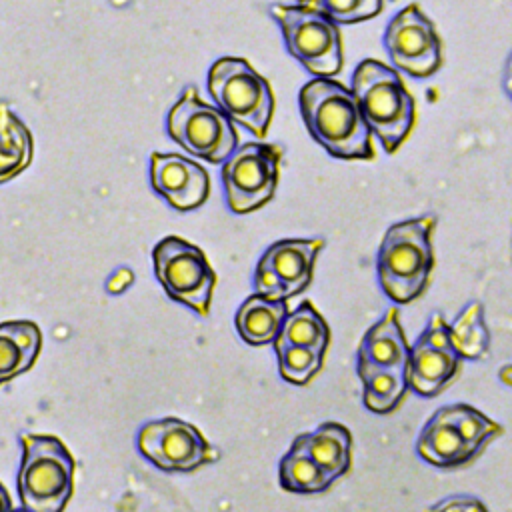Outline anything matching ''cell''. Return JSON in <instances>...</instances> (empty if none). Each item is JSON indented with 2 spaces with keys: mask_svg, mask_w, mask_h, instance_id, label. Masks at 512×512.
Listing matches in <instances>:
<instances>
[{
  "mask_svg": "<svg viewBox=\"0 0 512 512\" xmlns=\"http://www.w3.org/2000/svg\"><path fill=\"white\" fill-rule=\"evenodd\" d=\"M498 378H500V382H504L506 386H510V388H512V364H504V366H500V370H498Z\"/></svg>",
  "mask_w": 512,
  "mask_h": 512,
  "instance_id": "1f68e13d",
  "label": "cell"
},
{
  "mask_svg": "<svg viewBox=\"0 0 512 512\" xmlns=\"http://www.w3.org/2000/svg\"><path fill=\"white\" fill-rule=\"evenodd\" d=\"M502 88L508 94V98L512 100V52L508 54L506 62H504V70H502Z\"/></svg>",
  "mask_w": 512,
  "mask_h": 512,
  "instance_id": "f546056e",
  "label": "cell"
},
{
  "mask_svg": "<svg viewBox=\"0 0 512 512\" xmlns=\"http://www.w3.org/2000/svg\"><path fill=\"white\" fill-rule=\"evenodd\" d=\"M208 92L216 106L236 124L264 138L272 114L274 94L268 80L244 58L224 56L208 70Z\"/></svg>",
  "mask_w": 512,
  "mask_h": 512,
  "instance_id": "5b68a950",
  "label": "cell"
},
{
  "mask_svg": "<svg viewBox=\"0 0 512 512\" xmlns=\"http://www.w3.org/2000/svg\"><path fill=\"white\" fill-rule=\"evenodd\" d=\"M138 452L164 472H192L220 458L218 450L190 422L168 416L138 430Z\"/></svg>",
  "mask_w": 512,
  "mask_h": 512,
  "instance_id": "8fae6325",
  "label": "cell"
},
{
  "mask_svg": "<svg viewBox=\"0 0 512 512\" xmlns=\"http://www.w3.org/2000/svg\"><path fill=\"white\" fill-rule=\"evenodd\" d=\"M350 90L382 148L388 154L396 152L416 124V102L400 74L384 62L366 58L354 68Z\"/></svg>",
  "mask_w": 512,
  "mask_h": 512,
  "instance_id": "3957f363",
  "label": "cell"
},
{
  "mask_svg": "<svg viewBox=\"0 0 512 512\" xmlns=\"http://www.w3.org/2000/svg\"><path fill=\"white\" fill-rule=\"evenodd\" d=\"M280 376L294 386L308 384L322 368L324 354L306 346L274 342Z\"/></svg>",
  "mask_w": 512,
  "mask_h": 512,
  "instance_id": "d4e9b609",
  "label": "cell"
},
{
  "mask_svg": "<svg viewBox=\"0 0 512 512\" xmlns=\"http://www.w3.org/2000/svg\"><path fill=\"white\" fill-rule=\"evenodd\" d=\"M460 360L454 350H438L416 338L404 366L406 386L422 398H432L458 374Z\"/></svg>",
  "mask_w": 512,
  "mask_h": 512,
  "instance_id": "9a60e30c",
  "label": "cell"
},
{
  "mask_svg": "<svg viewBox=\"0 0 512 512\" xmlns=\"http://www.w3.org/2000/svg\"><path fill=\"white\" fill-rule=\"evenodd\" d=\"M408 342L404 336V330L398 320V308L390 306L384 316L372 324L366 334L362 336L356 360L374 364V366H386V368H400L404 370L408 360Z\"/></svg>",
  "mask_w": 512,
  "mask_h": 512,
  "instance_id": "2e32d148",
  "label": "cell"
},
{
  "mask_svg": "<svg viewBox=\"0 0 512 512\" xmlns=\"http://www.w3.org/2000/svg\"><path fill=\"white\" fill-rule=\"evenodd\" d=\"M152 262L158 282L172 300L198 316L210 314L216 272L198 246L180 236H166L154 246Z\"/></svg>",
  "mask_w": 512,
  "mask_h": 512,
  "instance_id": "ba28073f",
  "label": "cell"
},
{
  "mask_svg": "<svg viewBox=\"0 0 512 512\" xmlns=\"http://www.w3.org/2000/svg\"><path fill=\"white\" fill-rule=\"evenodd\" d=\"M324 238H282L258 258L252 286L270 300H288L304 292L314 276V266Z\"/></svg>",
  "mask_w": 512,
  "mask_h": 512,
  "instance_id": "30bf717a",
  "label": "cell"
},
{
  "mask_svg": "<svg viewBox=\"0 0 512 512\" xmlns=\"http://www.w3.org/2000/svg\"><path fill=\"white\" fill-rule=\"evenodd\" d=\"M12 510V500L8 490L4 488V484L0 482V512H10Z\"/></svg>",
  "mask_w": 512,
  "mask_h": 512,
  "instance_id": "4dcf8cb0",
  "label": "cell"
},
{
  "mask_svg": "<svg viewBox=\"0 0 512 512\" xmlns=\"http://www.w3.org/2000/svg\"><path fill=\"white\" fill-rule=\"evenodd\" d=\"M424 512H488L486 504L470 494H450L428 508Z\"/></svg>",
  "mask_w": 512,
  "mask_h": 512,
  "instance_id": "83f0119b",
  "label": "cell"
},
{
  "mask_svg": "<svg viewBox=\"0 0 512 512\" xmlns=\"http://www.w3.org/2000/svg\"><path fill=\"white\" fill-rule=\"evenodd\" d=\"M18 498L32 512H62L74 490L76 462L56 436L22 434Z\"/></svg>",
  "mask_w": 512,
  "mask_h": 512,
  "instance_id": "277c9868",
  "label": "cell"
},
{
  "mask_svg": "<svg viewBox=\"0 0 512 512\" xmlns=\"http://www.w3.org/2000/svg\"><path fill=\"white\" fill-rule=\"evenodd\" d=\"M274 342L306 346L326 354V348L330 344V328L322 314L314 308V304L310 300H304L292 312H288L282 330Z\"/></svg>",
  "mask_w": 512,
  "mask_h": 512,
  "instance_id": "cb8c5ba5",
  "label": "cell"
},
{
  "mask_svg": "<svg viewBox=\"0 0 512 512\" xmlns=\"http://www.w3.org/2000/svg\"><path fill=\"white\" fill-rule=\"evenodd\" d=\"M298 106L312 140L338 160H372L374 134L350 88L332 78L308 80Z\"/></svg>",
  "mask_w": 512,
  "mask_h": 512,
  "instance_id": "6da1fadb",
  "label": "cell"
},
{
  "mask_svg": "<svg viewBox=\"0 0 512 512\" xmlns=\"http://www.w3.org/2000/svg\"><path fill=\"white\" fill-rule=\"evenodd\" d=\"M436 216L424 214L392 224L376 252V276L382 292L394 304L418 300L434 270L432 234Z\"/></svg>",
  "mask_w": 512,
  "mask_h": 512,
  "instance_id": "7a4b0ae2",
  "label": "cell"
},
{
  "mask_svg": "<svg viewBox=\"0 0 512 512\" xmlns=\"http://www.w3.org/2000/svg\"><path fill=\"white\" fill-rule=\"evenodd\" d=\"M270 16L278 24L288 54L314 78L340 74L342 34L336 22L302 4H272Z\"/></svg>",
  "mask_w": 512,
  "mask_h": 512,
  "instance_id": "8992f818",
  "label": "cell"
},
{
  "mask_svg": "<svg viewBox=\"0 0 512 512\" xmlns=\"http://www.w3.org/2000/svg\"><path fill=\"white\" fill-rule=\"evenodd\" d=\"M328 476L304 450L292 440L288 452L278 462V484L292 494H318L332 486Z\"/></svg>",
  "mask_w": 512,
  "mask_h": 512,
  "instance_id": "44dd1931",
  "label": "cell"
},
{
  "mask_svg": "<svg viewBox=\"0 0 512 512\" xmlns=\"http://www.w3.org/2000/svg\"><path fill=\"white\" fill-rule=\"evenodd\" d=\"M356 374L362 382V402L374 414L394 412L408 390L404 380V370L374 366L356 360Z\"/></svg>",
  "mask_w": 512,
  "mask_h": 512,
  "instance_id": "ffe728a7",
  "label": "cell"
},
{
  "mask_svg": "<svg viewBox=\"0 0 512 512\" xmlns=\"http://www.w3.org/2000/svg\"><path fill=\"white\" fill-rule=\"evenodd\" d=\"M166 128L186 152L212 164L224 162L238 146L234 122L218 106L200 100L194 86H188L170 108Z\"/></svg>",
  "mask_w": 512,
  "mask_h": 512,
  "instance_id": "52a82bcc",
  "label": "cell"
},
{
  "mask_svg": "<svg viewBox=\"0 0 512 512\" xmlns=\"http://www.w3.org/2000/svg\"><path fill=\"white\" fill-rule=\"evenodd\" d=\"M150 182L180 212L200 208L210 194L208 172L198 162L180 154L154 152L150 156Z\"/></svg>",
  "mask_w": 512,
  "mask_h": 512,
  "instance_id": "4fadbf2b",
  "label": "cell"
},
{
  "mask_svg": "<svg viewBox=\"0 0 512 512\" xmlns=\"http://www.w3.org/2000/svg\"><path fill=\"white\" fill-rule=\"evenodd\" d=\"M452 350L466 360H482L490 350V330L484 320V306L468 302L462 312L450 322Z\"/></svg>",
  "mask_w": 512,
  "mask_h": 512,
  "instance_id": "603a6c76",
  "label": "cell"
},
{
  "mask_svg": "<svg viewBox=\"0 0 512 512\" xmlns=\"http://www.w3.org/2000/svg\"><path fill=\"white\" fill-rule=\"evenodd\" d=\"M308 6L336 24H356L378 16L384 8V0H296Z\"/></svg>",
  "mask_w": 512,
  "mask_h": 512,
  "instance_id": "4316f807",
  "label": "cell"
},
{
  "mask_svg": "<svg viewBox=\"0 0 512 512\" xmlns=\"http://www.w3.org/2000/svg\"><path fill=\"white\" fill-rule=\"evenodd\" d=\"M282 154L278 144L246 142L222 162L224 198L234 214L254 212L272 200L280 180Z\"/></svg>",
  "mask_w": 512,
  "mask_h": 512,
  "instance_id": "9c48e42d",
  "label": "cell"
},
{
  "mask_svg": "<svg viewBox=\"0 0 512 512\" xmlns=\"http://www.w3.org/2000/svg\"><path fill=\"white\" fill-rule=\"evenodd\" d=\"M296 444L334 480L344 476L352 464V434L340 422H322L316 430L298 434Z\"/></svg>",
  "mask_w": 512,
  "mask_h": 512,
  "instance_id": "e0dca14e",
  "label": "cell"
},
{
  "mask_svg": "<svg viewBox=\"0 0 512 512\" xmlns=\"http://www.w3.org/2000/svg\"><path fill=\"white\" fill-rule=\"evenodd\" d=\"M286 316V300H270L262 294H252L238 306L234 328L242 342L250 346H264L278 338Z\"/></svg>",
  "mask_w": 512,
  "mask_h": 512,
  "instance_id": "ac0fdd59",
  "label": "cell"
},
{
  "mask_svg": "<svg viewBox=\"0 0 512 512\" xmlns=\"http://www.w3.org/2000/svg\"><path fill=\"white\" fill-rule=\"evenodd\" d=\"M416 454L436 468H460L478 456L458 432L446 406L438 408L422 426L416 438Z\"/></svg>",
  "mask_w": 512,
  "mask_h": 512,
  "instance_id": "5bb4252c",
  "label": "cell"
},
{
  "mask_svg": "<svg viewBox=\"0 0 512 512\" xmlns=\"http://www.w3.org/2000/svg\"><path fill=\"white\" fill-rule=\"evenodd\" d=\"M446 410H448L452 422L456 424L458 432L466 440V444L476 454H480L488 442H492L494 438H498L504 432V428L498 422H494L480 410L472 408L470 404H464V402L448 404Z\"/></svg>",
  "mask_w": 512,
  "mask_h": 512,
  "instance_id": "484cf974",
  "label": "cell"
},
{
  "mask_svg": "<svg viewBox=\"0 0 512 512\" xmlns=\"http://www.w3.org/2000/svg\"><path fill=\"white\" fill-rule=\"evenodd\" d=\"M390 62L412 78H430L442 66V40L418 4L396 12L382 36Z\"/></svg>",
  "mask_w": 512,
  "mask_h": 512,
  "instance_id": "7c38bea8",
  "label": "cell"
},
{
  "mask_svg": "<svg viewBox=\"0 0 512 512\" xmlns=\"http://www.w3.org/2000/svg\"><path fill=\"white\" fill-rule=\"evenodd\" d=\"M418 340H422L428 346L438 348V350H452V344H450V322H446L440 312H434L428 318V324L422 330V334L418 336Z\"/></svg>",
  "mask_w": 512,
  "mask_h": 512,
  "instance_id": "f1b7e54d",
  "label": "cell"
},
{
  "mask_svg": "<svg viewBox=\"0 0 512 512\" xmlns=\"http://www.w3.org/2000/svg\"><path fill=\"white\" fill-rule=\"evenodd\" d=\"M10 512H32V510H28V508H16V510H14V508H12Z\"/></svg>",
  "mask_w": 512,
  "mask_h": 512,
  "instance_id": "d6a6232c",
  "label": "cell"
},
{
  "mask_svg": "<svg viewBox=\"0 0 512 512\" xmlns=\"http://www.w3.org/2000/svg\"><path fill=\"white\" fill-rule=\"evenodd\" d=\"M32 144L30 130L6 104H0V184L28 168Z\"/></svg>",
  "mask_w": 512,
  "mask_h": 512,
  "instance_id": "7402d4cb",
  "label": "cell"
},
{
  "mask_svg": "<svg viewBox=\"0 0 512 512\" xmlns=\"http://www.w3.org/2000/svg\"><path fill=\"white\" fill-rule=\"evenodd\" d=\"M42 346L40 328L32 320L0 324V386L32 368Z\"/></svg>",
  "mask_w": 512,
  "mask_h": 512,
  "instance_id": "d6986e66",
  "label": "cell"
}]
</instances>
